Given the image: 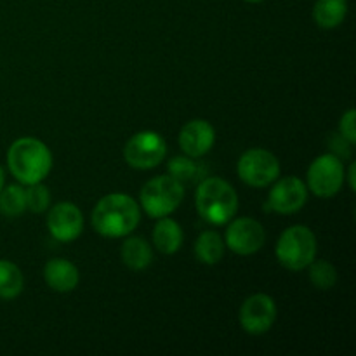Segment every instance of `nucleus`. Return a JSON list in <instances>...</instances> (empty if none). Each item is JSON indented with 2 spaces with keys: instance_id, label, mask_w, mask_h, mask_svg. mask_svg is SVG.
Listing matches in <instances>:
<instances>
[{
  "instance_id": "f257e3e1",
  "label": "nucleus",
  "mask_w": 356,
  "mask_h": 356,
  "mask_svg": "<svg viewBox=\"0 0 356 356\" xmlns=\"http://www.w3.org/2000/svg\"><path fill=\"white\" fill-rule=\"evenodd\" d=\"M141 211L138 202L124 193H111L101 198L92 211V226L101 236L122 238L131 235L139 225Z\"/></svg>"
},
{
  "instance_id": "f03ea898",
  "label": "nucleus",
  "mask_w": 356,
  "mask_h": 356,
  "mask_svg": "<svg viewBox=\"0 0 356 356\" xmlns=\"http://www.w3.org/2000/svg\"><path fill=\"white\" fill-rule=\"evenodd\" d=\"M10 174L21 184L42 183L52 169V155L47 146L35 138H21L7 152Z\"/></svg>"
},
{
  "instance_id": "7ed1b4c3",
  "label": "nucleus",
  "mask_w": 356,
  "mask_h": 356,
  "mask_svg": "<svg viewBox=\"0 0 356 356\" xmlns=\"http://www.w3.org/2000/svg\"><path fill=\"white\" fill-rule=\"evenodd\" d=\"M198 214L211 225H228L238 209V195L221 177H207L198 184L195 195Z\"/></svg>"
},
{
  "instance_id": "20e7f679",
  "label": "nucleus",
  "mask_w": 356,
  "mask_h": 356,
  "mask_svg": "<svg viewBox=\"0 0 356 356\" xmlns=\"http://www.w3.org/2000/svg\"><path fill=\"white\" fill-rule=\"evenodd\" d=\"M277 257L284 268L301 271L316 257V236L308 226L296 225L285 229L277 242Z\"/></svg>"
},
{
  "instance_id": "39448f33",
  "label": "nucleus",
  "mask_w": 356,
  "mask_h": 356,
  "mask_svg": "<svg viewBox=\"0 0 356 356\" xmlns=\"http://www.w3.org/2000/svg\"><path fill=\"white\" fill-rule=\"evenodd\" d=\"M139 197L143 209L149 218H165L183 202L184 186L172 176H159L143 186Z\"/></svg>"
},
{
  "instance_id": "423d86ee",
  "label": "nucleus",
  "mask_w": 356,
  "mask_h": 356,
  "mask_svg": "<svg viewBox=\"0 0 356 356\" xmlns=\"http://www.w3.org/2000/svg\"><path fill=\"white\" fill-rule=\"evenodd\" d=\"M240 179L252 188H266L280 176V162L271 152L263 148L247 149L238 160Z\"/></svg>"
},
{
  "instance_id": "0eeeda50",
  "label": "nucleus",
  "mask_w": 356,
  "mask_h": 356,
  "mask_svg": "<svg viewBox=\"0 0 356 356\" xmlns=\"http://www.w3.org/2000/svg\"><path fill=\"white\" fill-rule=\"evenodd\" d=\"M165 139L155 131H141L132 136L124 148L125 162L139 170H148L165 159Z\"/></svg>"
},
{
  "instance_id": "6e6552de",
  "label": "nucleus",
  "mask_w": 356,
  "mask_h": 356,
  "mask_svg": "<svg viewBox=\"0 0 356 356\" xmlns=\"http://www.w3.org/2000/svg\"><path fill=\"white\" fill-rule=\"evenodd\" d=\"M344 165L341 159L334 153H325L313 160L308 169V186L316 197L330 198L343 188Z\"/></svg>"
},
{
  "instance_id": "1a4fd4ad",
  "label": "nucleus",
  "mask_w": 356,
  "mask_h": 356,
  "mask_svg": "<svg viewBox=\"0 0 356 356\" xmlns=\"http://www.w3.org/2000/svg\"><path fill=\"white\" fill-rule=\"evenodd\" d=\"M277 320V305L268 294H254L240 308V325L252 336H261L273 327Z\"/></svg>"
},
{
  "instance_id": "9d476101",
  "label": "nucleus",
  "mask_w": 356,
  "mask_h": 356,
  "mask_svg": "<svg viewBox=\"0 0 356 356\" xmlns=\"http://www.w3.org/2000/svg\"><path fill=\"white\" fill-rule=\"evenodd\" d=\"M266 242L263 225L252 218H238L229 222L226 229V245L240 256L257 252Z\"/></svg>"
},
{
  "instance_id": "9b49d317",
  "label": "nucleus",
  "mask_w": 356,
  "mask_h": 356,
  "mask_svg": "<svg viewBox=\"0 0 356 356\" xmlns=\"http://www.w3.org/2000/svg\"><path fill=\"white\" fill-rule=\"evenodd\" d=\"M306 200H308V188L296 176L277 181L268 197V204L278 214H294L305 207Z\"/></svg>"
},
{
  "instance_id": "f8f14e48",
  "label": "nucleus",
  "mask_w": 356,
  "mask_h": 356,
  "mask_svg": "<svg viewBox=\"0 0 356 356\" xmlns=\"http://www.w3.org/2000/svg\"><path fill=\"white\" fill-rule=\"evenodd\" d=\"M47 228L58 242H73L83 229L82 211L72 202H61L51 209Z\"/></svg>"
},
{
  "instance_id": "ddd939ff",
  "label": "nucleus",
  "mask_w": 356,
  "mask_h": 356,
  "mask_svg": "<svg viewBox=\"0 0 356 356\" xmlns=\"http://www.w3.org/2000/svg\"><path fill=\"white\" fill-rule=\"evenodd\" d=\"M216 141V131L207 120H190L179 132V146L184 155L191 159L204 156L211 152Z\"/></svg>"
},
{
  "instance_id": "4468645a",
  "label": "nucleus",
  "mask_w": 356,
  "mask_h": 356,
  "mask_svg": "<svg viewBox=\"0 0 356 356\" xmlns=\"http://www.w3.org/2000/svg\"><path fill=\"white\" fill-rule=\"evenodd\" d=\"M44 278L56 292H72L79 285V270L68 259H51L44 268Z\"/></svg>"
},
{
  "instance_id": "2eb2a0df",
  "label": "nucleus",
  "mask_w": 356,
  "mask_h": 356,
  "mask_svg": "<svg viewBox=\"0 0 356 356\" xmlns=\"http://www.w3.org/2000/svg\"><path fill=\"white\" fill-rule=\"evenodd\" d=\"M183 229L174 219L170 218H159L155 229H153V243L162 254H174L183 245Z\"/></svg>"
},
{
  "instance_id": "dca6fc26",
  "label": "nucleus",
  "mask_w": 356,
  "mask_h": 356,
  "mask_svg": "<svg viewBox=\"0 0 356 356\" xmlns=\"http://www.w3.org/2000/svg\"><path fill=\"white\" fill-rule=\"evenodd\" d=\"M120 254L125 266L132 271H143L153 261L152 247L148 245L146 240L139 238V236H131V238L125 240Z\"/></svg>"
},
{
  "instance_id": "f3484780",
  "label": "nucleus",
  "mask_w": 356,
  "mask_h": 356,
  "mask_svg": "<svg viewBox=\"0 0 356 356\" xmlns=\"http://www.w3.org/2000/svg\"><path fill=\"white\" fill-rule=\"evenodd\" d=\"M348 14V0H316L313 7V17L322 28H336Z\"/></svg>"
},
{
  "instance_id": "a211bd4d",
  "label": "nucleus",
  "mask_w": 356,
  "mask_h": 356,
  "mask_svg": "<svg viewBox=\"0 0 356 356\" xmlns=\"http://www.w3.org/2000/svg\"><path fill=\"white\" fill-rule=\"evenodd\" d=\"M197 259L204 264H218L225 256V242L216 232H204L195 242Z\"/></svg>"
},
{
  "instance_id": "6ab92c4d",
  "label": "nucleus",
  "mask_w": 356,
  "mask_h": 356,
  "mask_svg": "<svg viewBox=\"0 0 356 356\" xmlns=\"http://www.w3.org/2000/svg\"><path fill=\"white\" fill-rule=\"evenodd\" d=\"M24 278L19 268L10 261H0V299H16L23 292Z\"/></svg>"
},
{
  "instance_id": "aec40b11",
  "label": "nucleus",
  "mask_w": 356,
  "mask_h": 356,
  "mask_svg": "<svg viewBox=\"0 0 356 356\" xmlns=\"http://www.w3.org/2000/svg\"><path fill=\"white\" fill-rule=\"evenodd\" d=\"M26 211V197L24 190L17 184H9L0 190V212L6 218H17Z\"/></svg>"
},
{
  "instance_id": "412c9836",
  "label": "nucleus",
  "mask_w": 356,
  "mask_h": 356,
  "mask_svg": "<svg viewBox=\"0 0 356 356\" xmlns=\"http://www.w3.org/2000/svg\"><path fill=\"white\" fill-rule=\"evenodd\" d=\"M169 169V176L179 181L181 184L193 183L198 176H200V167L195 162L191 156H174L167 165Z\"/></svg>"
},
{
  "instance_id": "4be33fe9",
  "label": "nucleus",
  "mask_w": 356,
  "mask_h": 356,
  "mask_svg": "<svg viewBox=\"0 0 356 356\" xmlns=\"http://www.w3.org/2000/svg\"><path fill=\"white\" fill-rule=\"evenodd\" d=\"M309 280L315 287L322 289V291H329L336 285L337 282V271L327 261H313L309 264Z\"/></svg>"
},
{
  "instance_id": "5701e85b",
  "label": "nucleus",
  "mask_w": 356,
  "mask_h": 356,
  "mask_svg": "<svg viewBox=\"0 0 356 356\" xmlns=\"http://www.w3.org/2000/svg\"><path fill=\"white\" fill-rule=\"evenodd\" d=\"M24 197H26V209L37 212V214L47 211L51 205V193H49L47 186H44L42 183L28 184V190H24Z\"/></svg>"
},
{
  "instance_id": "b1692460",
  "label": "nucleus",
  "mask_w": 356,
  "mask_h": 356,
  "mask_svg": "<svg viewBox=\"0 0 356 356\" xmlns=\"http://www.w3.org/2000/svg\"><path fill=\"white\" fill-rule=\"evenodd\" d=\"M339 131L341 136L346 139L348 143L355 145L356 143V113L355 110H348L346 113L343 115L339 124Z\"/></svg>"
},
{
  "instance_id": "393cba45",
  "label": "nucleus",
  "mask_w": 356,
  "mask_h": 356,
  "mask_svg": "<svg viewBox=\"0 0 356 356\" xmlns=\"http://www.w3.org/2000/svg\"><path fill=\"white\" fill-rule=\"evenodd\" d=\"M355 169H356V165H355V163H351L350 172H348V177H350V188L353 191H355Z\"/></svg>"
},
{
  "instance_id": "a878e982",
  "label": "nucleus",
  "mask_w": 356,
  "mask_h": 356,
  "mask_svg": "<svg viewBox=\"0 0 356 356\" xmlns=\"http://www.w3.org/2000/svg\"><path fill=\"white\" fill-rule=\"evenodd\" d=\"M3 183H6V177H3V170L0 169V190L3 188Z\"/></svg>"
},
{
  "instance_id": "bb28decb",
  "label": "nucleus",
  "mask_w": 356,
  "mask_h": 356,
  "mask_svg": "<svg viewBox=\"0 0 356 356\" xmlns=\"http://www.w3.org/2000/svg\"><path fill=\"white\" fill-rule=\"evenodd\" d=\"M245 2H250V3H257V2H263V0H245Z\"/></svg>"
}]
</instances>
